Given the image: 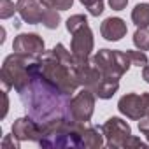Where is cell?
I'll list each match as a JSON object with an SVG mask.
<instances>
[{
    "label": "cell",
    "mask_w": 149,
    "mask_h": 149,
    "mask_svg": "<svg viewBox=\"0 0 149 149\" xmlns=\"http://www.w3.org/2000/svg\"><path fill=\"white\" fill-rule=\"evenodd\" d=\"M132 147H147V144H146V142H142L139 137H135V135H130V137L125 140V144H123V149H132Z\"/></svg>",
    "instance_id": "26"
},
{
    "label": "cell",
    "mask_w": 149,
    "mask_h": 149,
    "mask_svg": "<svg viewBox=\"0 0 149 149\" xmlns=\"http://www.w3.org/2000/svg\"><path fill=\"white\" fill-rule=\"evenodd\" d=\"M118 109L128 119L139 121L149 112V93H126L125 97L119 98Z\"/></svg>",
    "instance_id": "6"
},
{
    "label": "cell",
    "mask_w": 149,
    "mask_h": 149,
    "mask_svg": "<svg viewBox=\"0 0 149 149\" xmlns=\"http://www.w3.org/2000/svg\"><path fill=\"white\" fill-rule=\"evenodd\" d=\"M132 21L137 28H149V4H137L132 11Z\"/></svg>",
    "instance_id": "16"
},
{
    "label": "cell",
    "mask_w": 149,
    "mask_h": 149,
    "mask_svg": "<svg viewBox=\"0 0 149 149\" xmlns=\"http://www.w3.org/2000/svg\"><path fill=\"white\" fill-rule=\"evenodd\" d=\"M39 2L44 7H51V9H56V11H67V9L72 7L74 0H39Z\"/></svg>",
    "instance_id": "22"
},
{
    "label": "cell",
    "mask_w": 149,
    "mask_h": 149,
    "mask_svg": "<svg viewBox=\"0 0 149 149\" xmlns=\"http://www.w3.org/2000/svg\"><path fill=\"white\" fill-rule=\"evenodd\" d=\"M126 54H128V58H130V61H132V65H137V67H146L147 63H149V60H147V54L144 53V51H132V49H126Z\"/></svg>",
    "instance_id": "23"
},
{
    "label": "cell",
    "mask_w": 149,
    "mask_h": 149,
    "mask_svg": "<svg viewBox=\"0 0 149 149\" xmlns=\"http://www.w3.org/2000/svg\"><path fill=\"white\" fill-rule=\"evenodd\" d=\"M19 139L13 133V135H6L4 137V140H2V149H19Z\"/></svg>",
    "instance_id": "25"
},
{
    "label": "cell",
    "mask_w": 149,
    "mask_h": 149,
    "mask_svg": "<svg viewBox=\"0 0 149 149\" xmlns=\"http://www.w3.org/2000/svg\"><path fill=\"white\" fill-rule=\"evenodd\" d=\"M84 25H88V18H86L84 14H74V16H70V18L67 19V30H68L70 33H74L76 30H79V28L84 26Z\"/></svg>",
    "instance_id": "20"
},
{
    "label": "cell",
    "mask_w": 149,
    "mask_h": 149,
    "mask_svg": "<svg viewBox=\"0 0 149 149\" xmlns=\"http://www.w3.org/2000/svg\"><path fill=\"white\" fill-rule=\"evenodd\" d=\"M128 28H126V23L121 19V18H107L104 19V23L100 25V33L105 40H111V42H118L121 40L125 35H126Z\"/></svg>",
    "instance_id": "14"
},
{
    "label": "cell",
    "mask_w": 149,
    "mask_h": 149,
    "mask_svg": "<svg viewBox=\"0 0 149 149\" xmlns=\"http://www.w3.org/2000/svg\"><path fill=\"white\" fill-rule=\"evenodd\" d=\"M60 21H61V18H60V13L56 9H51V7L44 9V18H42L40 25H44L47 30H54L60 26Z\"/></svg>",
    "instance_id": "18"
},
{
    "label": "cell",
    "mask_w": 149,
    "mask_h": 149,
    "mask_svg": "<svg viewBox=\"0 0 149 149\" xmlns=\"http://www.w3.org/2000/svg\"><path fill=\"white\" fill-rule=\"evenodd\" d=\"M76 76H77V81L83 88H88L91 90L95 95L98 91V88L102 86L104 83V76L100 68L90 60L88 63H83V65H76Z\"/></svg>",
    "instance_id": "10"
},
{
    "label": "cell",
    "mask_w": 149,
    "mask_h": 149,
    "mask_svg": "<svg viewBox=\"0 0 149 149\" xmlns=\"http://www.w3.org/2000/svg\"><path fill=\"white\" fill-rule=\"evenodd\" d=\"M91 61L100 68L105 81H114V83H119V79L132 67L128 54L116 49H100L91 58Z\"/></svg>",
    "instance_id": "5"
},
{
    "label": "cell",
    "mask_w": 149,
    "mask_h": 149,
    "mask_svg": "<svg viewBox=\"0 0 149 149\" xmlns=\"http://www.w3.org/2000/svg\"><path fill=\"white\" fill-rule=\"evenodd\" d=\"M95 93L88 88H83L76 97H72L70 102V111H72V119L77 123H90L93 111H95Z\"/></svg>",
    "instance_id": "9"
},
{
    "label": "cell",
    "mask_w": 149,
    "mask_h": 149,
    "mask_svg": "<svg viewBox=\"0 0 149 149\" xmlns=\"http://www.w3.org/2000/svg\"><path fill=\"white\" fill-rule=\"evenodd\" d=\"M14 13H18L14 2H11V0H0V18L9 19L14 16Z\"/></svg>",
    "instance_id": "24"
},
{
    "label": "cell",
    "mask_w": 149,
    "mask_h": 149,
    "mask_svg": "<svg viewBox=\"0 0 149 149\" xmlns=\"http://www.w3.org/2000/svg\"><path fill=\"white\" fill-rule=\"evenodd\" d=\"M139 130L146 135V139L149 142V118L147 116H144L142 119H139Z\"/></svg>",
    "instance_id": "27"
},
{
    "label": "cell",
    "mask_w": 149,
    "mask_h": 149,
    "mask_svg": "<svg viewBox=\"0 0 149 149\" xmlns=\"http://www.w3.org/2000/svg\"><path fill=\"white\" fill-rule=\"evenodd\" d=\"M40 72L42 76L54 84L58 90H61L67 95L76 93V90L81 86L76 76V68H72L68 65H65L63 61H60L53 51H44L40 56Z\"/></svg>",
    "instance_id": "4"
},
{
    "label": "cell",
    "mask_w": 149,
    "mask_h": 149,
    "mask_svg": "<svg viewBox=\"0 0 149 149\" xmlns=\"http://www.w3.org/2000/svg\"><path fill=\"white\" fill-rule=\"evenodd\" d=\"M133 44L140 51H149V28H137L133 33Z\"/></svg>",
    "instance_id": "19"
},
{
    "label": "cell",
    "mask_w": 149,
    "mask_h": 149,
    "mask_svg": "<svg viewBox=\"0 0 149 149\" xmlns=\"http://www.w3.org/2000/svg\"><path fill=\"white\" fill-rule=\"evenodd\" d=\"M16 9L19 18L28 23V25H39L42 23L44 18V6L39 2V0H18L16 2Z\"/></svg>",
    "instance_id": "13"
},
{
    "label": "cell",
    "mask_w": 149,
    "mask_h": 149,
    "mask_svg": "<svg viewBox=\"0 0 149 149\" xmlns=\"http://www.w3.org/2000/svg\"><path fill=\"white\" fill-rule=\"evenodd\" d=\"M102 132L105 137V144L111 149H118L123 147L125 140L132 135V128L126 121H123L121 118H109L104 125H102Z\"/></svg>",
    "instance_id": "8"
},
{
    "label": "cell",
    "mask_w": 149,
    "mask_h": 149,
    "mask_svg": "<svg viewBox=\"0 0 149 149\" xmlns=\"http://www.w3.org/2000/svg\"><path fill=\"white\" fill-rule=\"evenodd\" d=\"M51 51L54 53V56H56L60 61H63L65 65H68V67H72V68H76V65H77L76 56L72 54V51H67V47H65L63 44H56Z\"/></svg>",
    "instance_id": "17"
},
{
    "label": "cell",
    "mask_w": 149,
    "mask_h": 149,
    "mask_svg": "<svg viewBox=\"0 0 149 149\" xmlns=\"http://www.w3.org/2000/svg\"><path fill=\"white\" fill-rule=\"evenodd\" d=\"M7 111H9V97H7V90H2V114L0 118H6L7 116Z\"/></svg>",
    "instance_id": "28"
},
{
    "label": "cell",
    "mask_w": 149,
    "mask_h": 149,
    "mask_svg": "<svg viewBox=\"0 0 149 149\" xmlns=\"http://www.w3.org/2000/svg\"><path fill=\"white\" fill-rule=\"evenodd\" d=\"M13 133L19 139V140H32V142H39L40 139V125L30 118L28 114L25 118H18L13 125Z\"/></svg>",
    "instance_id": "12"
},
{
    "label": "cell",
    "mask_w": 149,
    "mask_h": 149,
    "mask_svg": "<svg viewBox=\"0 0 149 149\" xmlns=\"http://www.w3.org/2000/svg\"><path fill=\"white\" fill-rule=\"evenodd\" d=\"M39 70H40V56L13 53L4 60L2 70H0V81L4 84V90L14 88L19 93L23 88H26L33 74H37Z\"/></svg>",
    "instance_id": "2"
},
{
    "label": "cell",
    "mask_w": 149,
    "mask_h": 149,
    "mask_svg": "<svg viewBox=\"0 0 149 149\" xmlns=\"http://www.w3.org/2000/svg\"><path fill=\"white\" fill-rule=\"evenodd\" d=\"M79 2L88 9L91 16H100L104 13V0H79Z\"/></svg>",
    "instance_id": "21"
},
{
    "label": "cell",
    "mask_w": 149,
    "mask_h": 149,
    "mask_svg": "<svg viewBox=\"0 0 149 149\" xmlns=\"http://www.w3.org/2000/svg\"><path fill=\"white\" fill-rule=\"evenodd\" d=\"M128 4V0H109V6L112 11H123Z\"/></svg>",
    "instance_id": "29"
},
{
    "label": "cell",
    "mask_w": 149,
    "mask_h": 149,
    "mask_svg": "<svg viewBox=\"0 0 149 149\" xmlns=\"http://www.w3.org/2000/svg\"><path fill=\"white\" fill-rule=\"evenodd\" d=\"M93 46H95V40H93V32H91L90 25H84V26H81L79 30H76L72 33L70 51L76 56L77 65H83V63L90 61Z\"/></svg>",
    "instance_id": "7"
},
{
    "label": "cell",
    "mask_w": 149,
    "mask_h": 149,
    "mask_svg": "<svg viewBox=\"0 0 149 149\" xmlns=\"http://www.w3.org/2000/svg\"><path fill=\"white\" fill-rule=\"evenodd\" d=\"M84 123L72 119H54L40 125L39 146L42 147H81V133Z\"/></svg>",
    "instance_id": "3"
},
{
    "label": "cell",
    "mask_w": 149,
    "mask_h": 149,
    "mask_svg": "<svg viewBox=\"0 0 149 149\" xmlns=\"http://www.w3.org/2000/svg\"><path fill=\"white\" fill-rule=\"evenodd\" d=\"M142 79L149 84V63H147L146 67H142Z\"/></svg>",
    "instance_id": "30"
},
{
    "label": "cell",
    "mask_w": 149,
    "mask_h": 149,
    "mask_svg": "<svg viewBox=\"0 0 149 149\" xmlns=\"http://www.w3.org/2000/svg\"><path fill=\"white\" fill-rule=\"evenodd\" d=\"M102 146H104V132H102V126H93L90 123H84L83 133H81V147L98 149Z\"/></svg>",
    "instance_id": "15"
},
{
    "label": "cell",
    "mask_w": 149,
    "mask_h": 149,
    "mask_svg": "<svg viewBox=\"0 0 149 149\" xmlns=\"http://www.w3.org/2000/svg\"><path fill=\"white\" fill-rule=\"evenodd\" d=\"M13 51L28 56H42L44 40L39 33H19L13 42Z\"/></svg>",
    "instance_id": "11"
},
{
    "label": "cell",
    "mask_w": 149,
    "mask_h": 149,
    "mask_svg": "<svg viewBox=\"0 0 149 149\" xmlns=\"http://www.w3.org/2000/svg\"><path fill=\"white\" fill-rule=\"evenodd\" d=\"M19 98L25 105V111L39 125L54 121V119H72L70 111V95L58 90L51 84L39 70L33 74L32 81L19 91ZM74 121V119H72Z\"/></svg>",
    "instance_id": "1"
}]
</instances>
